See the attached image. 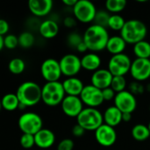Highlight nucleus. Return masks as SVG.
Listing matches in <instances>:
<instances>
[{"label":"nucleus","mask_w":150,"mask_h":150,"mask_svg":"<svg viewBox=\"0 0 150 150\" xmlns=\"http://www.w3.org/2000/svg\"><path fill=\"white\" fill-rule=\"evenodd\" d=\"M130 74L132 77L138 81L143 82L150 77V60L136 58L132 62Z\"/></svg>","instance_id":"nucleus-13"},{"label":"nucleus","mask_w":150,"mask_h":150,"mask_svg":"<svg viewBox=\"0 0 150 150\" xmlns=\"http://www.w3.org/2000/svg\"><path fill=\"white\" fill-rule=\"evenodd\" d=\"M109 38L106 28L95 24L90 25L83 33V41L88 49L93 53L105 49Z\"/></svg>","instance_id":"nucleus-1"},{"label":"nucleus","mask_w":150,"mask_h":150,"mask_svg":"<svg viewBox=\"0 0 150 150\" xmlns=\"http://www.w3.org/2000/svg\"><path fill=\"white\" fill-rule=\"evenodd\" d=\"M126 20L124 18L119 14H112L110 17L109 23H108V27L111 28L113 31H121L126 24Z\"/></svg>","instance_id":"nucleus-29"},{"label":"nucleus","mask_w":150,"mask_h":150,"mask_svg":"<svg viewBox=\"0 0 150 150\" xmlns=\"http://www.w3.org/2000/svg\"><path fill=\"white\" fill-rule=\"evenodd\" d=\"M53 4L52 0H30L28 8L35 17H45L52 11Z\"/></svg>","instance_id":"nucleus-17"},{"label":"nucleus","mask_w":150,"mask_h":150,"mask_svg":"<svg viewBox=\"0 0 150 150\" xmlns=\"http://www.w3.org/2000/svg\"><path fill=\"white\" fill-rule=\"evenodd\" d=\"M127 44V43L120 35H115L109 38L105 49H107V51L112 55H116L123 54L124 50L126 49Z\"/></svg>","instance_id":"nucleus-22"},{"label":"nucleus","mask_w":150,"mask_h":150,"mask_svg":"<svg viewBox=\"0 0 150 150\" xmlns=\"http://www.w3.org/2000/svg\"><path fill=\"white\" fill-rule=\"evenodd\" d=\"M63 24L68 28H72L76 25V18L73 17H66L64 18Z\"/></svg>","instance_id":"nucleus-40"},{"label":"nucleus","mask_w":150,"mask_h":150,"mask_svg":"<svg viewBox=\"0 0 150 150\" xmlns=\"http://www.w3.org/2000/svg\"><path fill=\"white\" fill-rule=\"evenodd\" d=\"M148 33L146 25L139 19L127 20L120 31V36L127 44L135 45L136 43L144 40Z\"/></svg>","instance_id":"nucleus-3"},{"label":"nucleus","mask_w":150,"mask_h":150,"mask_svg":"<svg viewBox=\"0 0 150 150\" xmlns=\"http://www.w3.org/2000/svg\"><path fill=\"white\" fill-rule=\"evenodd\" d=\"M122 115H123L122 112L119 110L115 105L110 106L105 111L103 114L104 123L112 127H115L123 121Z\"/></svg>","instance_id":"nucleus-20"},{"label":"nucleus","mask_w":150,"mask_h":150,"mask_svg":"<svg viewBox=\"0 0 150 150\" xmlns=\"http://www.w3.org/2000/svg\"><path fill=\"white\" fill-rule=\"evenodd\" d=\"M66 97V93L61 82L46 83L42 87V101L45 105L54 107L61 105Z\"/></svg>","instance_id":"nucleus-4"},{"label":"nucleus","mask_w":150,"mask_h":150,"mask_svg":"<svg viewBox=\"0 0 150 150\" xmlns=\"http://www.w3.org/2000/svg\"><path fill=\"white\" fill-rule=\"evenodd\" d=\"M20 145L22 148L25 149H30L35 145V138L34 135L33 134H23L20 137L19 140Z\"/></svg>","instance_id":"nucleus-34"},{"label":"nucleus","mask_w":150,"mask_h":150,"mask_svg":"<svg viewBox=\"0 0 150 150\" xmlns=\"http://www.w3.org/2000/svg\"><path fill=\"white\" fill-rule=\"evenodd\" d=\"M18 126L23 134L35 135L43 128V120L39 114L28 112L20 115L18 120Z\"/></svg>","instance_id":"nucleus-6"},{"label":"nucleus","mask_w":150,"mask_h":150,"mask_svg":"<svg viewBox=\"0 0 150 150\" xmlns=\"http://www.w3.org/2000/svg\"><path fill=\"white\" fill-rule=\"evenodd\" d=\"M35 42L34 35L30 32H23L18 35V46L23 48L31 47Z\"/></svg>","instance_id":"nucleus-30"},{"label":"nucleus","mask_w":150,"mask_h":150,"mask_svg":"<svg viewBox=\"0 0 150 150\" xmlns=\"http://www.w3.org/2000/svg\"><path fill=\"white\" fill-rule=\"evenodd\" d=\"M84 134H85V130L80 125H78L77 123L73 127V128H72V134L75 137H82Z\"/></svg>","instance_id":"nucleus-38"},{"label":"nucleus","mask_w":150,"mask_h":150,"mask_svg":"<svg viewBox=\"0 0 150 150\" xmlns=\"http://www.w3.org/2000/svg\"><path fill=\"white\" fill-rule=\"evenodd\" d=\"M2 107L5 111L12 112L19 108L20 102L16 95V93H7L2 98Z\"/></svg>","instance_id":"nucleus-24"},{"label":"nucleus","mask_w":150,"mask_h":150,"mask_svg":"<svg viewBox=\"0 0 150 150\" xmlns=\"http://www.w3.org/2000/svg\"><path fill=\"white\" fill-rule=\"evenodd\" d=\"M83 41V36H81L80 33H76V32H72L70 33H69L68 37H67V44L69 45V47H72V48H76Z\"/></svg>","instance_id":"nucleus-33"},{"label":"nucleus","mask_w":150,"mask_h":150,"mask_svg":"<svg viewBox=\"0 0 150 150\" xmlns=\"http://www.w3.org/2000/svg\"><path fill=\"white\" fill-rule=\"evenodd\" d=\"M98 11L93 3L89 0H78L73 7L74 17L81 23H91L94 21Z\"/></svg>","instance_id":"nucleus-7"},{"label":"nucleus","mask_w":150,"mask_h":150,"mask_svg":"<svg viewBox=\"0 0 150 150\" xmlns=\"http://www.w3.org/2000/svg\"><path fill=\"white\" fill-rule=\"evenodd\" d=\"M4 41L7 49H14L18 46V37L14 34H6L4 36Z\"/></svg>","instance_id":"nucleus-35"},{"label":"nucleus","mask_w":150,"mask_h":150,"mask_svg":"<svg viewBox=\"0 0 150 150\" xmlns=\"http://www.w3.org/2000/svg\"><path fill=\"white\" fill-rule=\"evenodd\" d=\"M35 145L42 149H47L51 148L55 142L54 134L47 128H42L35 135Z\"/></svg>","instance_id":"nucleus-18"},{"label":"nucleus","mask_w":150,"mask_h":150,"mask_svg":"<svg viewBox=\"0 0 150 150\" xmlns=\"http://www.w3.org/2000/svg\"><path fill=\"white\" fill-rule=\"evenodd\" d=\"M9 31V24L5 19H0V35L5 36Z\"/></svg>","instance_id":"nucleus-39"},{"label":"nucleus","mask_w":150,"mask_h":150,"mask_svg":"<svg viewBox=\"0 0 150 150\" xmlns=\"http://www.w3.org/2000/svg\"><path fill=\"white\" fill-rule=\"evenodd\" d=\"M132 136L137 142H144L150 137L149 127L143 124H137L132 128Z\"/></svg>","instance_id":"nucleus-25"},{"label":"nucleus","mask_w":150,"mask_h":150,"mask_svg":"<svg viewBox=\"0 0 150 150\" xmlns=\"http://www.w3.org/2000/svg\"><path fill=\"white\" fill-rule=\"evenodd\" d=\"M62 3L67 5V6H70V7H74L76 3H77V0H62Z\"/></svg>","instance_id":"nucleus-42"},{"label":"nucleus","mask_w":150,"mask_h":150,"mask_svg":"<svg viewBox=\"0 0 150 150\" xmlns=\"http://www.w3.org/2000/svg\"><path fill=\"white\" fill-rule=\"evenodd\" d=\"M62 110L65 115L70 118H77L82 112L83 108V103L80 97L67 96L61 104Z\"/></svg>","instance_id":"nucleus-14"},{"label":"nucleus","mask_w":150,"mask_h":150,"mask_svg":"<svg viewBox=\"0 0 150 150\" xmlns=\"http://www.w3.org/2000/svg\"><path fill=\"white\" fill-rule=\"evenodd\" d=\"M127 6L126 0H107L105 3V8L112 13H118L122 11Z\"/></svg>","instance_id":"nucleus-27"},{"label":"nucleus","mask_w":150,"mask_h":150,"mask_svg":"<svg viewBox=\"0 0 150 150\" xmlns=\"http://www.w3.org/2000/svg\"><path fill=\"white\" fill-rule=\"evenodd\" d=\"M114 105L122 112V113H133L137 107V100L134 93L124 91L116 94Z\"/></svg>","instance_id":"nucleus-11"},{"label":"nucleus","mask_w":150,"mask_h":150,"mask_svg":"<svg viewBox=\"0 0 150 150\" xmlns=\"http://www.w3.org/2000/svg\"><path fill=\"white\" fill-rule=\"evenodd\" d=\"M62 75L68 77H74L82 69L81 59L74 54H67L59 61Z\"/></svg>","instance_id":"nucleus-10"},{"label":"nucleus","mask_w":150,"mask_h":150,"mask_svg":"<svg viewBox=\"0 0 150 150\" xmlns=\"http://www.w3.org/2000/svg\"><path fill=\"white\" fill-rule=\"evenodd\" d=\"M149 110H150V105H149Z\"/></svg>","instance_id":"nucleus-46"},{"label":"nucleus","mask_w":150,"mask_h":150,"mask_svg":"<svg viewBox=\"0 0 150 150\" xmlns=\"http://www.w3.org/2000/svg\"><path fill=\"white\" fill-rule=\"evenodd\" d=\"M16 95L21 105L31 107L42 100V88L35 82H24L18 87Z\"/></svg>","instance_id":"nucleus-2"},{"label":"nucleus","mask_w":150,"mask_h":150,"mask_svg":"<svg viewBox=\"0 0 150 150\" xmlns=\"http://www.w3.org/2000/svg\"><path fill=\"white\" fill-rule=\"evenodd\" d=\"M8 68L11 73L14 75H19L24 72L25 69V63L21 58H13L10 61Z\"/></svg>","instance_id":"nucleus-28"},{"label":"nucleus","mask_w":150,"mask_h":150,"mask_svg":"<svg viewBox=\"0 0 150 150\" xmlns=\"http://www.w3.org/2000/svg\"><path fill=\"white\" fill-rule=\"evenodd\" d=\"M62 85L67 96H76L80 97L84 84L77 77H68L62 82Z\"/></svg>","instance_id":"nucleus-19"},{"label":"nucleus","mask_w":150,"mask_h":150,"mask_svg":"<svg viewBox=\"0 0 150 150\" xmlns=\"http://www.w3.org/2000/svg\"><path fill=\"white\" fill-rule=\"evenodd\" d=\"M95 139L97 142L103 147H111L117 141V133L114 127L103 124L95 131Z\"/></svg>","instance_id":"nucleus-15"},{"label":"nucleus","mask_w":150,"mask_h":150,"mask_svg":"<svg viewBox=\"0 0 150 150\" xmlns=\"http://www.w3.org/2000/svg\"><path fill=\"white\" fill-rule=\"evenodd\" d=\"M132 119V113H123L122 115V120L125 122H128L130 121Z\"/></svg>","instance_id":"nucleus-43"},{"label":"nucleus","mask_w":150,"mask_h":150,"mask_svg":"<svg viewBox=\"0 0 150 150\" xmlns=\"http://www.w3.org/2000/svg\"><path fill=\"white\" fill-rule=\"evenodd\" d=\"M112 78L113 76L108 69H99L97 71L93 72L91 78V82L92 85L103 91L106 88L111 87Z\"/></svg>","instance_id":"nucleus-16"},{"label":"nucleus","mask_w":150,"mask_h":150,"mask_svg":"<svg viewBox=\"0 0 150 150\" xmlns=\"http://www.w3.org/2000/svg\"><path fill=\"white\" fill-rule=\"evenodd\" d=\"M76 50H77L78 52H80V53H84V52H86V51L89 50V49H88L86 44L84 43V41H83V42L76 47Z\"/></svg>","instance_id":"nucleus-41"},{"label":"nucleus","mask_w":150,"mask_h":150,"mask_svg":"<svg viewBox=\"0 0 150 150\" xmlns=\"http://www.w3.org/2000/svg\"><path fill=\"white\" fill-rule=\"evenodd\" d=\"M102 93H103V98H104V100H105V101L114 100V98H115V97H116V94H117L111 87L103 90V91H102Z\"/></svg>","instance_id":"nucleus-37"},{"label":"nucleus","mask_w":150,"mask_h":150,"mask_svg":"<svg viewBox=\"0 0 150 150\" xmlns=\"http://www.w3.org/2000/svg\"><path fill=\"white\" fill-rule=\"evenodd\" d=\"M148 127H149V131H150V121H149V125H148Z\"/></svg>","instance_id":"nucleus-45"},{"label":"nucleus","mask_w":150,"mask_h":150,"mask_svg":"<svg viewBox=\"0 0 150 150\" xmlns=\"http://www.w3.org/2000/svg\"><path fill=\"white\" fill-rule=\"evenodd\" d=\"M76 120L85 131H96L104 124V116L97 108L86 107L78 115Z\"/></svg>","instance_id":"nucleus-5"},{"label":"nucleus","mask_w":150,"mask_h":150,"mask_svg":"<svg viewBox=\"0 0 150 150\" xmlns=\"http://www.w3.org/2000/svg\"><path fill=\"white\" fill-rule=\"evenodd\" d=\"M39 32L45 39H53L59 33V25L54 20L47 19L40 23L39 26Z\"/></svg>","instance_id":"nucleus-21"},{"label":"nucleus","mask_w":150,"mask_h":150,"mask_svg":"<svg viewBox=\"0 0 150 150\" xmlns=\"http://www.w3.org/2000/svg\"><path fill=\"white\" fill-rule=\"evenodd\" d=\"M40 73L47 83L58 82L62 75L59 61L53 58L45 60L41 64Z\"/></svg>","instance_id":"nucleus-12"},{"label":"nucleus","mask_w":150,"mask_h":150,"mask_svg":"<svg viewBox=\"0 0 150 150\" xmlns=\"http://www.w3.org/2000/svg\"><path fill=\"white\" fill-rule=\"evenodd\" d=\"M111 88L116 92H121L126 91L127 88V79L125 76H113Z\"/></svg>","instance_id":"nucleus-31"},{"label":"nucleus","mask_w":150,"mask_h":150,"mask_svg":"<svg viewBox=\"0 0 150 150\" xmlns=\"http://www.w3.org/2000/svg\"><path fill=\"white\" fill-rule=\"evenodd\" d=\"M131 65L132 61L130 57L126 54H120L111 57L107 69L113 76H125L128 72L130 73Z\"/></svg>","instance_id":"nucleus-8"},{"label":"nucleus","mask_w":150,"mask_h":150,"mask_svg":"<svg viewBox=\"0 0 150 150\" xmlns=\"http://www.w3.org/2000/svg\"><path fill=\"white\" fill-rule=\"evenodd\" d=\"M134 54L136 58L149 59L150 58V43L147 40H142L134 45Z\"/></svg>","instance_id":"nucleus-26"},{"label":"nucleus","mask_w":150,"mask_h":150,"mask_svg":"<svg viewBox=\"0 0 150 150\" xmlns=\"http://www.w3.org/2000/svg\"><path fill=\"white\" fill-rule=\"evenodd\" d=\"M4 47V36L0 35V50H3Z\"/></svg>","instance_id":"nucleus-44"},{"label":"nucleus","mask_w":150,"mask_h":150,"mask_svg":"<svg viewBox=\"0 0 150 150\" xmlns=\"http://www.w3.org/2000/svg\"><path fill=\"white\" fill-rule=\"evenodd\" d=\"M75 147L74 142L71 139L66 138L62 140L58 145H57V150H73Z\"/></svg>","instance_id":"nucleus-36"},{"label":"nucleus","mask_w":150,"mask_h":150,"mask_svg":"<svg viewBox=\"0 0 150 150\" xmlns=\"http://www.w3.org/2000/svg\"><path fill=\"white\" fill-rule=\"evenodd\" d=\"M82 68L88 71H97L101 65V59L96 53H88L81 59Z\"/></svg>","instance_id":"nucleus-23"},{"label":"nucleus","mask_w":150,"mask_h":150,"mask_svg":"<svg viewBox=\"0 0 150 150\" xmlns=\"http://www.w3.org/2000/svg\"><path fill=\"white\" fill-rule=\"evenodd\" d=\"M111 15H109V13L105 11H98L95 16L94 18V24L100 25L102 27H108V23H109V19H110Z\"/></svg>","instance_id":"nucleus-32"},{"label":"nucleus","mask_w":150,"mask_h":150,"mask_svg":"<svg viewBox=\"0 0 150 150\" xmlns=\"http://www.w3.org/2000/svg\"><path fill=\"white\" fill-rule=\"evenodd\" d=\"M80 98L83 101V105H85L87 107L91 108L98 107L105 101L102 90L95 87L92 84H88L84 86L80 95Z\"/></svg>","instance_id":"nucleus-9"},{"label":"nucleus","mask_w":150,"mask_h":150,"mask_svg":"<svg viewBox=\"0 0 150 150\" xmlns=\"http://www.w3.org/2000/svg\"><path fill=\"white\" fill-rule=\"evenodd\" d=\"M149 60H150V58H149Z\"/></svg>","instance_id":"nucleus-47"}]
</instances>
